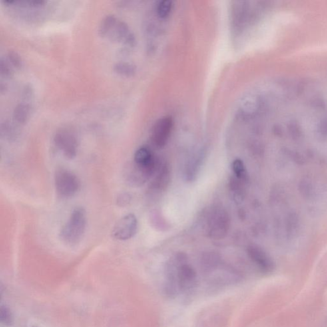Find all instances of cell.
I'll return each mask as SVG.
<instances>
[{"instance_id": "cell-6", "label": "cell", "mask_w": 327, "mask_h": 327, "mask_svg": "<svg viewBox=\"0 0 327 327\" xmlns=\"http://www.w3.org/2000/svg\"><path fill=\"white\" fill-rule=\"evenodd\" d=\"M138 228V221L135 215H125L114 225L111 232L112 237L120 241H125L134 237Z\"/></svg>"}, {"instance_id": "cell-1", "label": "cell", "mask_w": 327, "mask_h": 327, "mask_svg": "<svg viewBox=\"0 0 327 327\" xmlns=\"http://www.w3.org/2000/svg\"><path fill=\"white\" fill-rule=\"evenodd\" d=\"M87 217L83 207L74 208L69 218L60 230L62 241L69 246H74L81 242L85 234Z\"/></svg>"}, {"instance_id": "cell-15", "label": "cell", "mask_w": 327, "mask_h": 327, "mask_svg": "<svg viewBox=\"0 0 327 327\" xmlns=\"http://www.w3.org/2000/svg\"><path fill=\"white\" fill-rule=\"evenodd\" d=\"M232 170L234 171V176L238 179L245 182L248 181V174L247 171L246 166L243 160L240 158H236L232 163Z\"/></svg>"}, {"instance_id": "cell-7", "label": "cell", "mask_w": 327, "mask_h": 327, "mask_svg": "<svg viewBox=\"0 0 327 327\" xmlns=\"http://www.w3.org/2000/svg\"><path fill=\"white\" fill-rule=\"evenodd\" d=\"M173 128V121L170 116H164L156 121L152 132V140L158 148H163L167 144Z\"/></svg>"}, {"instance_id": "cell-14", "label": "cell", "mask_w": 327, "mask_h": 327, "mask_svg": "<svg viewBox=\"0 0 327 327\" xmlns=\"http://www.w3.org/2000/svg\"><path fill=\"white\" fill-rule=\"evenodd\" d=\"M31 109L28 104L21 103L16 106L14 113L16 122L19 124H25L29 119Z\"/></svg>"}, {"instance_id": "cell-19", "label": "cell", "mask_w": 327, "mask_h": 327, "mask_svg": "<svg viewBox=\"0 0 327 327\" xmlns=\"http://www.w3.org/2000/svg\"><path fill=\"white\" fill-rule=\"evenodd\" d=\"M132 196L127 192H124L118 196L117 199H116V204L120 207H125V206L128 205L131 202Z\"/></svg>"}, {"instance_id": "cell-11", "label": "cell", "mask_w": 327, "mask_h": 327, "mask_svg": "<svg viewBox=\"0 0 327 327\" xmlns=\"http://www.w3.org/2000/svg\"><path fill=\"white\" fill-rule=\"evenodd\" d=\"M246 182L238 179L234 175L231 178L230 188L234 200L237 203H240L244 199L245 184Z\"/></svg>"}, {"instance_id": "cell-13", "label": "cell", "mask_w": 327, "mask_h": 327, "mask_svg": "<svg viewBox=\"0 0 327 327\" xmlns=\"http://www.w3.org/2000/svg\"><path fill=\"white\" fill-rule=\"evenodd\" d=\"M219 259L214 254H207L202 257V268L204 273L213 272L218 266Z\"/></svg>"}, {"instance_id": "cell-3", "label": "cell", "mask_w": 327, "mask_h": 327, "mask_svg": "<svg viewBox=\"0 0 327 327\" xmlns=\"http://www.w3.org/2000/svg\"><path fill=\"white\" fill-rule=\"evenodd\" d=\"M178 266L177 280L179 292L186 296H190L198 286V277L196 270L187 262L186 256L178 254Z\"/></svg>"}, {"instance_id": "cell-8", "label": "cell", "mask_w": 327, "mask_h": 327, "mask_svg": "<svg viewBox=\"0 0 327 327\" xmlns=\"http://www.w3.org/2000/svg\"><path fill=\"white\" fill-rule=\"evenodd\" d=\"M178 266L177 256L173 260H170L166 266L164 293L170 298H175L179 292L177 280Z\"/></svg>"}, {"instance_id": "cell-2", "label": "cell", "mask_w": 327, "mask_h": 327, "mask_svg": "<svg viewBox=\"0 0 327 327\" xmlns=\"http://www.w3.org/2000/svg\"><path fill=\"white\" fill-rule=\"evenodd\" d=\"M54 182L56 192L61 199H69L79 191L81 182L78 176L66 168H58L55 172Z\"/></svg>"}, {"instance_id": "cell-21", "label": "cell", "mask_w": 327, "mask_h": 327, "mask_svg": "<svg viewBox=\"0 0 327 327\" xmlns=\"http://www.w3.org/2000/svg\"><path fill=\"white\" fill-rule=\"evenodd\" d=\"M8 61L10 64L16 69H19L21 66V60L19 56L15 52H11L8 55Z\"/></svg>"}, {"instance_id": "cell-12", "label": "cell", "mask_w": 327, "mask_h": 327, "mask_svg": "<svg viewBox=\"0 0 327 327\" xmlns=\"http://www.w3.org/2000/svg\"><path fill=\"white\" fill-rule=\"evenodd\" d=\"M203 160V158H202L201 156L192 158L188 161L187 165L185 170V178L186 180L188 182L193 181L196 175L198 174V172L199 171L202 165V163Z\"/></svg>"}, {"instance_id": "cell-10", "label": "cell", "mask_w": 327, "mask_h": 327, "mask_svg": "<svg viewBox=\"0 0 327 327\" xmlns=\"http://www.w3.org/2000/svg\"><path fill=\"white\" fill-rule=\"evenodd\" d=\"M153 181L150 184V188L154 192L164 191L169 185L171 179L170 168L167 163L159 162L157 170L154 174Z\"/></svg>"}, {"instance_id": "cell-18", "label": "cell", "mask_w": 327, "mask_h": 327, "mask_svg": "<svg viewBox=\"0 0 327 327\" xmlns=\"http://www.w3.org/2000/svg\"><path fill=\"white\" fill-rule=\"evenodd\" d=\"M114 71L122 76H130L134 71V67L127 63H118L114 66Z\"/></svg>"}, {"instance_id": "cell-4", "label": "cell", "mask_w": 327, "mask_h": 327, "mask_svg": "<svg viewBox=\"0 0 327 327\" xmlns=\"http://www.w3.org/2000/svg\"><path fill=\"white\" fill-rule=\"evenodd\" d=\"M230 225V218L224 208L217 207L210 214L208 221L209 236L214 239L224 238L228 234Z\"/></svg>"}, {"instance_id": "cell-16", "label": "cell", "mask_w": 327, "mask_h": 327, "mask_svg": "<svg viewBox=\"0 0 327 327\" xmlns=\"http://www.w3.org/2000/svg\"><path fill=\"white\" fill-rule=\"evenodd\" d=\"M116 18L113 16H109L106 17L102 21L100 26V32L102 35H109L110 32L116 25Z\"/></svg>"}, {"instance_id": "cell-9", "label": "cell", "mask_w": 327, "mask_h": 327, "mask_svg": "<svg viewBox=\"0 0 327 327\" xmlns=\"http://www.w3.org/2000/svg\"><path fill=\"white\" fill-rule=\"evenodd\" d=\"M247 252L252 262L263 272L269 273L274 269V265L272 259L260 247L254 244L250 245L247 249Z\"/></svg>"}, {"instance_id": "cell-17", "label": "cell", "mask_w": 327, "mask_h": 327, "mask_svg": "<svg viewBox=\"0 0 327 327\" xmlns=\"http://www.w3.org/2000/svg\"><path fill=\"white\" fill-rule=\"evenodd\" d=\"M172 3L168 0L160 1L157 7V14L160 18H166L171 13Z\"/></svg>"}, {"instance_id": "cell-20", "label": "cell", "mask_w": 327, "mask_h": 327, "mask_svg": "<svg viewBox=\"0 0 327 327\" xmlns=\"http://www.w3.org/2000/svg\"><path fill=\"white\" fill-rule=\"evenodd\" d=\"M0 319L1 322L5 325H10L13 322V316L9 309L1 307L0 310Z\"/></svg>"}, {"instance_id": "cell-5", "label": "cell", "mask_w": 327, "mask_h": 327, "mask_svg": "<svg viewBox=\"0 0 327 327\" xmlns=\"http://www.w3.org/2000/svg\"><path fill=\"white\" fill-rule=\"evenodd\" d=\"M56 148L68 159H73L77 156L79 143L74 132L68 129L59 130L54 137Z\"/></svg>"}]
</instances>
